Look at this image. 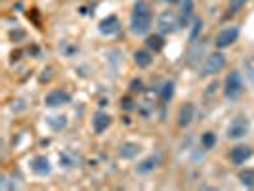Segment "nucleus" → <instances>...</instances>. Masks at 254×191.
<instances>
[{
  "mask_svg": "<svg viewBox=\"0 0 254 191\" xmlns=\"http://www.w3.org/2000/svg\"><path fill=\"white\" fill-rule=\"evenodd\" d=\"M130 29L134 35H147L151 29V8L145 0H138L132 8Z\"/></svg>",
  "mask_w": 254,
  "mask_h": 191,
  "instance_id": "obj_1",
  "label": "nucleus"
},
{
  "mask_svg": "<svg viewBox=\"0 0 254 191\" xmlns=\"http://www.w3.org/2000/svg\"><path fill=\"white\" fill-rule=\"evenodd\" d=\"M243 94V76L239 71H231L226 76V84H224V96L228 100H237Z\"/></svg>",
  "mask_w": 254,
  "mask_h": 191,
  "instance_id": "obj_2",
  "label": "nucleus"
},
{
  "mask_svg": "<svg viewBox=\"0 0 254 191\" xmlns=\"http://www.w3.org/2000/svg\"><path fill=\"white\" fill-rule=\"evenodd\" d=\"M249 128H251V123L245 115H239L235 117L228 127V138L229 140H241L249 134Z\"/></svg>",
  "mask_w": 254,
  "mask_h": 191,
  "instance_id": "obj_3",
  "label": "nucleus"
},
{
  "mask_svg": "<svg viewBox=\"0 0 254 191\" xmlns=\"http://www.w3.org/2000/svg\"><path fill=\"white\" fill-rule=\"evenodd\" d=\"M157 27H159L161 35H172V33H176V31H178L180 17L174 12L166 10V12H163L161 15H159V19H157Z\"/></svg>",
  "mask_w": 254,
  "mask_h": 191,
  "instance_id": "obj_4",
  "label": "nucleus"
},
{
  "mask_svg": "<svg viewBox=\"0 0 254 191\" xmlns=\"http://www.w3.org/2000/svg\"><path fill=\"white\" fill-rule=\"evenodd\" d=\"M224 65H226V56H224V54H220V52H216V54H210V56L204 60L203 73H201V75H203V76L216 75V73H220V71L224 69Z\"/></svg>",
  "mask_w": 254,
  "mask_h": 191,
  "instance_id": "obj_5",
  "label": "nucleus"
},
{
  "mask_svg": "<svg viewBox=\"0 0 254 191\" xmlns=\"http://www.w3.org/2000/svg\"><path fill=\"white\" fill-rule=\"evenodd\" d=\"M237 38H239V29L237 27H228V29H224V31H220L216 37V44L220 50H224V48H229L233 42H237Z\"/></svg>",
  "mask_w": 254,
  "mask_h": 191,
  "instance_id": "obj_6",
  "label": "nucleus"
},
{
  "mask_svg": "<svg viewBox=\"0 0 254 191\" xmlns=\"http://www.w3.org/2000/svg\"><path fill=\"white\" fill-rule=\"evenodd\" d=\"M69 102H71V94L65 92V90H52L44 98L46 107H62V105H67Z\"/></svg>",
  "mask_w": 254,
  "mask_h": 191,
  "instance_id": "obj_7",
  "label": "nucleus"
},
{
  "mask_svg": "<svg viewBox=\"0 0 254 191\" xmlns=\"http://www.w3.org/2000/svg\"><path fill=\"white\" fill-rule=\"evenodd\" d=\"M251 157H253V149H251L249 145H235V147L229 151V161L235 166L247 163Z\"/></svg>",
  "mask_w": 254,
  "mask_h": 191,
  "instance_id": "obj_8",
  "label": "nucleus"
},
{
  "mask_svg": "<svg viewBox=\"0 0 254 191\" xmlns=\"http://www.w3.org/2000/svg\"><path fill=\"white\" fill-rule=\"evenodd\" d=\"M111 123H113L111 115L105 113V111H98V113L94 115V119H92V128H94L96 134H103L107 128L111 127Z\"/></svg>",
  "mask_w": 254,
  "mask_h": 191,
  "instance_id": "obj_9",
  "label": "nucleus"
},
{
  "mask_svg": "<svg viewBox=\"0 0 254 191\" xmlns=\"http://www.w3.org/2000/svg\"><path fill=\"white\" fill-rule=\"evenodd\" d=\"M31 170L38 174V176H48L52 172V165L50 161H48V157H44V155H37L33 161H31Z\"/></svg>",
  "mask_w": 254,
  "mask_h": 191,
  "instance_id": "obj_10",
  "label": "nucleus"
},
{
  "mask_svg": "<svg viewBox=\"0 0 254 191\" xmlns=\"http://www.w3.org/2000/svg\"><path fill=\"white\" fill-rule=\"evenodd\" d=\"M119 31H121V21H119L117 15H107L105 19L100 21V33L102 35L111 37V35H117Z\"/></svg>",
  "mask_w": 254,
  "mask_h": 191,
  "instance_id": "obj_11",
  "label": "nucleus"
},
{
  "mask_svg": "<svg viewBox=\"0 0 254 191\" xmlns=\"http://www.w3.org/2000/svg\"><path fill=\"white\" fill-rule=\"evenodd\" d=\"M193 117H195V107H193V103H184L178 111V127H182V128L190 127Z\"/></svg>",
  "mask_w": 254,
  "mask_h": 191,
  "instance_id": "obj_12",
  "label": "nucleus"
},
{
  "mask_svg": "<svg viewBox=\"0 0 254 191\" xmlns=\"http://www.w3.org/2000/svg\"><path fill=\"white\" fill-rule=\"evenodd\" d=\"M182 10H180V27H188V23L193 17V10H195V4L193 0H182Z\"/></svg>",
  "mask_w": 254,
  "mask_h": 191,
  "instance_id": "obj_13",
  "label": "nucleus"
},
{
  "mask_svg": "<svg viewBox=\"0 0 254 191\" xmlns=\"http://www.w3.org/2000/svg\"><path fill=\"white\" fill-rule=\"evenodd\" d=\"M138 153H140V145L134 141H125L119 147V157H123V159H134Z\"/></svg>",
  "mask_w": 254,
  "mask_h": 191,
  "instance_id": "obj_14",
  "label": "nucleus"
},
{
  "mask_svg": "<svg viewBox=\"0 0 254 191\" xmlns=\"http://www.w3.org/2000/svg\"><path fill=\"white\" fill-rule=\"evenodd\" d=\"M134 64L138 67H149L153 64V54L149 50H136L134 52Z\"/></svg>",
  "mask_w": 254,
  "mask_h": 191,
  "instance_id": "obj_15",
  "label": "nucleus"
},
{
  "mask_svg": "<svg viewBox=\"0 0 254 191\" xmlns=\"http://www.w3.org/2000/svg\"><path fill=\"white\" fill-rule=\"evenodd\" d=\"M145 44H147V48L153 52V54H157V52H161L165 48V40L161 35H149V37L145 38Z\"/></svg>",
  "mask_w": 254,
  "mask_h": 191,
  "instance_id": "obj_16",
  "label": "nucleus"
},
{
  "mask_svg": "<svg viewBox=\"0 0 254 191\" xmlns=\"http://www.w3.org/2000/svg\"><path fill=\"white\" fill-rule=\"evenodd\" d=\"M161 102L168 103L170 100H172V96H174V82L172 80H166V82H163V86H161Z\"/></svg>",
  "mask_w": 254,
  "mask_h": 191,
  "instance_id": "obj_17",
  "label": "nucleus"
},
{
  "mask_svg": "<svg viewBox=\"0 0 254 191\" xmlns=\"http://www.w3.org/2000/svg\"><path fill=\"white\" fill-rule=\"evenodd\" d=\"M157 163H159V159H157V157H147V159H145V161H141L140 165H138V168H136V170H138V172H140V174H147V172H151L153 168H157Z\"/></svg>",
  "mask_w": 254,
  "mask_h": 191,
  "instance_id": "obj_18",
  "label": "nucleus"
},
{
  "mask_svg": "<svg viewBox=\"0 0 254 191\" xmlns=\"http://www.w3.org/2000/svg\"><path fill=\"white\" fill-rule=\"evenodd\" d=\"M239 180H241V184L245 188H254V168H245L239 172Z\"/></svg>",
  "mask_w": 254,
  "mask_h": 191,
  "instance_id": "obj_19",
  "label": "nucleus"
},
{
  "mask_svg": "<svg viewBox=\"0 0 254 191\" xmlns=\"http://www.w3.org/2000/svg\"><path fill=\"white\" fill-rule=\"evenodd\" d=\"M60 163L64 166H75L76 163H78V155H75V153L71 151V149H67V151H64L62 155H60Z\"/></svg>",
  "mask_w": 254,
  "mask_h": 191,
  "instance_id": "obj_20",
  "label": "nucleus"
},
{
  "mask_svg": "<svg viewBox=\"0 0 254 191\" xmlns=\"http://www.w3.org/2000/svg\"><path fill=\"white\" fill-rule=\"evenodd\" d=\"M216 134L214 132H204L203 136H201V145H203L204 149H212L214 145H216Z\"/></svg>",
  "mask_w": 254,
  "mask_h": 191,
  "instance_id": "obj_21",
  "label": "nucleus"
},
{
  "mask_svg": "<svg viewBox=\"0 0 254 191\" xmlns=\"http://www.w3.org/2000/svg\"><path fill=\"white\" fill-rule=\"evenodd\" d=\"M46 123H48L54 130H62V128H65V125H67V119H65V117H48Z\"/></svg>",
  "mask_w": 254,
  "mask_h": 191,
  "instance_id": "obj_22",
  "label": "nucleus"
},
{
  "mask_svg": "<svg viewBox=\"0 0 254 191\" xmlns=\"http://www.w3.org/2000/svg\"><path fill=\"white\" fill-rule=\"evenodd\" d=\"M247 2H249V0H229L228 12H231V13L241 12L243 8H245V4H247Z\"/></svg>",
  "mask_w": 254,
  "mask_h": 191,
  "instance_id": "obj_23",
  "label": "nucleus"
},
{
  "mask_svg": "<svg viewBox=\"0 0 254 191\" xmlns=\"http://www.w3.org/2000/svg\"><path fill=\"white\" fill-rule=\"evenodd\" d=\"M201 27H203V19H201V17H195V19H193V31H191V35H190L191 42H193V40L197 38V35L201 33Z\"/></svg>",
  "mask_w": 254,
  "mask_h": 191,
  "instance_id": "obj_24",
  "label": "nucleus"
},
{
  "mask_svg": "<svg viewBox=\"0 0 254 191\" xmlns=\"http://www.w3.org/2000/svg\"><path fill=\"white\" fill-rule=\"evenodd\" d=\"M245 71H247V76L254 80V56H251L247 62H245Z\"/></svg>",
  "mask_w": 254,
  "mask_h": 191,
  "instance_id": "obj_25",
  "label": "nucleus"
},
{
  "mask_svg": "<svg viewBox=\"0 0 254 191\" xmlns=\"http://www.w3.org/2000/svg\"><path fill=\"white\" fill-rule=\"evenodd\" d=\"M121 107H123V109H127V111H134V109H136V105H134V102H132V100H130V98H123V100H121Z\"/></svg>",
  "mask_w": 254,
  "mask_h": 191,
  "instance_id": "obj_26",
  "label": "nucleus"
},
{
  "mask_svg": "<svg viewBox=\"0 0 254 191\" xmlns=\"http://www.w3.org/2000/svg\"><path fill=\"white\" fill-rule=\"evenodd\" d=\"M141 86H143V84H141L140 78H138V80H132V82H130V92H140Z\"/></svg>",
  "mask_w": 254,
  "mask_h": 191,
  "instance_id": "obj_27",
  "label": "nucleus"
},
{
  "mask_svg": "<svg viewBox=\"0 0 254 191\" xmlns=\"http://www.w3.org/2000/svg\"><path fill=\"white\" fill-rule=\"evenodd\" d=\"M10 37H15V33H13V31H12V33H10ZM17 37H25V33H23V31H19V33H17Z\"/></svg>",
  "mask_w": 254,
  "mask_h": 191,
  "instance_id": "obj_28",
  "label": "nucleus"
},
{
  "mask_svg": "<svg viewBox=\"0 0 254 191\" xmlns=\"http://www.w3.org/2000/svg\"><path fill=\"white\" fill-rule=\"evenodd\" d=\"M165 2H168V4H178V2H182V0H165Z\"/></svg>",
  "mask_w": 254,
  "mask_h": 191,
  "instance_id": "obj_29",
  "label": "nucleus"
}]
</instances>
